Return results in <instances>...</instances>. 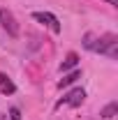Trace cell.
Listing matches in <instances>:
<instances>
[{
	"instance_id": "1",
	"label": "cell",
	"mask_w": 118,
	"mask_h": 120,
	"mask_svg": "<svg viewBox=\"0 0 118 120\" xmlns=\"http://www.w3.org/2000/svg\"><path fill=\"white\" fill-rule=\"evenodd\" d=\"M83 46H86L88 51L102 53V56H106V58H111V60L118 58V37L111 35V32H106L102 37H95L93 32H88V35L83 37Z\"/></svg>"
},
{
	"instance_id": "2",
	"label": "cell",
	"mask_w": 118,
	"mask_h": 120,
	"mask_svg": "<svg viewBox=\"0 0 118 120\" xmlns=\"http://www.w3.org/2000/svg\"><path fill=\"white\" fill-rule=\"evenodd\" d=\"M32 19H35L37 23L46 26V28L51 30L53 35H60V21L51 14V12H32Z\"/></svg>"
},
{
	"instance_id": "3",
	"label": "cell",
	"mask_w": 118,
	"mask_h": 120,
	"mask_svg": "<svg viewBox=\"0 0 118 120\" xmlns=\"http://www.w3.org/2000/svg\"><path fill=\"white\" fill-rule=\"evenodd\" d=\"M0 26L7 30V35H9V37H19V23H16L14 14H12L7 7H2V9H0Z\"/></svg>"
},
{
	"instance_id": "4",
	"label": "cell",
	"mask_w": 118,
	"mask_h": 120,
	"mask_svg": "<svg viewBox=\"0 0 118 120\" xmlns=\"http://www.w3.org/2000/svg\"><path fill=\"white\" fill-rule=\"evenodd\" d=\"M83 99H86V90H83V88H74V90H70L65 97H60L56 106H63V104H67V106H81Z\"/></svg>"
},
{
	"instance_id": "5",
	"label": "cell",
	"mask_w": 118,
	"mask_h": 120,
	"mask_svg": "<svg viewBox=\"0 0 118 120\" xmlns=\"http://www.w3.org/2000/svg\"><path fill=\"white\" fill-rule=\"evenodd\" d=\"M0 90H2V95H14L16 92L14 81H12L7 74H2V72H0Z\"/></svg>"
},
{
	"instance_id": "6",
	"label": "cell",
	"mask_w": 118,
	"mask_h": 120,
	"mask_svg": "<svg viewBox=\"0 0 118 120\" xmlns=\"http://www.w3.org/2000/svg\"><path fill=\"white\" fill-rule=\"evenodd\" d=\"M76 65H79V56H76V53H67V56H65V60L60 62V72L76 69Z\"/></svg>"
},
{
	"instance_id": "7",
	"label": "cell",
	"mask_w": 118,
	"mask_h": 120,
	"mask_svg": "<svg viewBox=\"0 0 118 120\" xmlns=\"http://www.w3.org/2000/svg\"><path fill=\"white\" fill-rule=\"evenodd\" d=\"M76 79H81V69H74V72H70V74H65L58 81V88H67V86H72Z\"/></svg>"
},
{
	"instance_id": "8",
	"label": "cell",
	"mask_w": 118,
	"mask_h": 120,
	"mask_svg": "<svg viewBox=\"0 0 118 120\" xmlns=\"http://www.w3.org/2000/svg\"><path fill=\"white\" fill-rule=\"evenodd\" d=\"M116 111H118V102H111V104H106L102 111H100V116L106 118V120H111L114 116H116Z\"/></svg>"
},
{
	"instance_id": "9",
	"label": "cell",
	"mask_w": 118,
	"mask_h": 120,
	"mask_svg": "<svg viewBox=\"0 0 118 120\" xmlns=\"http://www.w3.org/2000/svg\"><path fill=\"white\" fill-rule=\"evenodd\" d=\"M9 120H21V111H19L16 106H12V109H9Z\"/></svg>"
},
{
	"instance_id": "10",
	"label": "cell",
	"mask_w": 118,
	"mask_h": 120,
	"mask_svg": "<svg viewBox=\"0 0 118 120\" xmlns=\"http://www.w3.org/2000/svg\"><path fill=\"white\" fill-rule=\"evenodd\" d=\"M106 2H109L111 7H118V0H106Z\"/></svg>"
},
{
	"instance_id": "11",
	"label": "cell",
	"mask_w": 118,
	"mask_h": 120,
	"mask_svg": "<svg viewBox=\"0 0 118 120\" xmlns=\"http://www.w3.org/2000/svg\"><path fill=\"white\" fill-rule=\"evenodd\" d=\"M0 120H7V116H5V113H0Z\"/></svg>"
}]
</instances>
